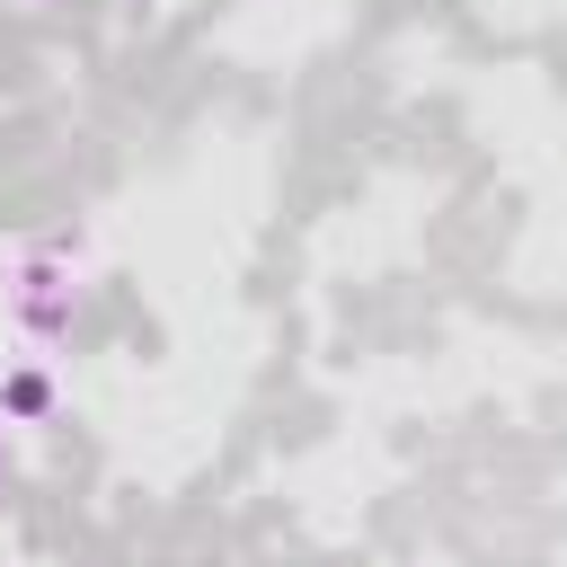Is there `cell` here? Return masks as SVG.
Here are the masks:
<instances>
[{
    "label": "cell",
    "instance_id": "6da1fadb",
    "mask_svg": "<svg viewBox=\"0 0 567 567\" xmlns=\"http://www.w3.org/2000/svg\"><path fill=\"white\" fill-rule=\"evenodd\" d=\"M9 301H18V328H27V337H62V328H71V275H62V266H27Z\"/></svg>",
    "mask_w": 567,
    "mask_h": 567
},
{
    "label": "cell",
    "instance_id": "7a4b0ae2",
    "mask_svg": "<svg viewBox=\"0 0 567 567\" xmlns=\"http://www.w3.org/2000/svg\"><path fill=\"white\" fill-rule=\"evenodd\" d=\"M0 399H9V416H44V408H53V390H44L35 372H18V381H9Z\"/></svg>",
    "mask_w": 567,
    "mask_h": 567
},
{
    "label": "cell",
    "instance_id": "3957f363",
    "mask_svg": "<svg viewBox=\"0 0 567 567\" xmlns=\"http://www.w3.org/2000/svg\"><path fill=\"white\" fill-rule=\"evenodd\" d=\"M0 478H9V443H0Z\"/></svg>",
    "mask_w": 567,
    "mask_h": 567
},
{
    "label": "cell",
    "instance_id": "277c9868",
    "mask_svg": "<svg viewBox=\"0 0 567 567\" xmlns=\"http://www.w3.org/2000/svg\"><path fill=\"white\" fill-rule=\"evenodd\" d=\"M27 9H44V0H27Z\"/></svg>",
    "mask_w": 567,
    "mask_h": 567
}]
</instances>
